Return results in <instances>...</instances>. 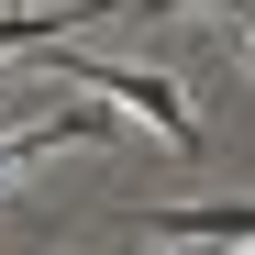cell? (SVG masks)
Masks as SVG:
<instances>
[{
	"label": "cell",
	"instance_id": "cell-1",
	"mask_svg": "<svg viewBox=\"0 0 255 255\" xmlns=\"http://www.w3.org/2000/svg\"><path fill=\"white\" fill-rule=\"evenodd\" d=\"M33 56H45L56 78H78V89H100L122 122H144V133H166L178 155H200V111H189V89H178L166 67H111V56H78L67 33H56V45H33Z\"/></svg>",
	"mask_w": 255,
	"mask_h": 255
},
{
	"label": "cell",
	"instance_id": "cell-3",
	"mask_svg": "<svg viewBox=\"0 0 255 255\" xmlns=\"http://www.w3.org/2000/svg\"><path fill=\"white\" fill-rule=\"evenodd\" d=\"M100 11H122V0H67V11H0V56H33V45H56V33L100 22Z\"/></svg>",
	"mask_w": 255,
	"mask_h": 255
},
{
	"label": "cell",
	"instance_id": "cell-2",
	"mask_svg": "<svg viewBox=\"0 0 255 255\" xmlns=\"http://www.w3.org/2000/svg\"><path fill=\"white\" fill-rule=\"evenodd\" d=\"M144 233H166V244H255V200H178V211H144Z\"/></svg>",
	"mask_w": 255,
	"mask_h": 255
},
{
	"label": "cell",
	"instance_id": "cell-4",
	"mask_svg": "<svg viewBox=\"0 0 255 255\" xmlns=\"http://www.w3.org/2000/svg\"><path fill=\"white\" fill-rule=\"evenodd\" d=\"M122 11H144V22H155V11H189V0H122Z\"/></svg>",
	"mask_w": 255,
	"mask_h": 255
}]
</instances>
